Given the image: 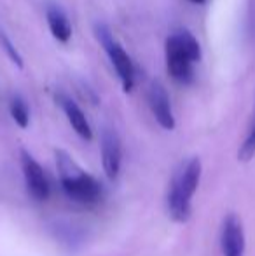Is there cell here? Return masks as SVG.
<instances>
[{
  "label": "cell",
  "mask_w": 255,
  "mask_h": 256,
  "mask_svg": "<svg viewBox=\"0 0 255 256\" xmlns=\"http://www.w3.org/2000/svg\"><path fill=\"white\" fill-rule=\"evenodd\" d=\"M95 35L98 38V42L102 44V48L105 49L109 61L112 63L114 70H116L117 77L121 80L124 92H131L135 89V64H133L131 58L126 52V49L117 42V38L112 35V32L105 26V24H96L95 26Z\"/></svg>",
  "instance_id": "obj_4"
},
{
  "label": "cell",
  "mask_w": 255,
  "mask_h": 256,
  "mask_svg": "<svg viewBox=\"0 0 255 256\" xmlns=\"http://www.w3.org/2000/svg\"><path fill=\"white\" fill-rule=\"evenodd\" d=\"M56 169H58L62 190L68 199L82 206L98 204L103 196V186L95 176L79 168V164L63 150H56Z\"/></svg>",
  "instance_id": "obj_1"
},
{
  "label": "cell",
  "mask_w": 255,
  "mask_h": 256,
  "mask_svg": "<svg viewBox=\"0 0 255 256\" xmlns=\"http://www.w3.org/2000/svg\"><path fill=\"white\" fill-rule=\"evenodd\" d=\"M189 2H194V4H204L206 0H189Z\"/></svg>",
  "instance_id": "obj_14"
},
{
  "label": "cell",
  "mask_w": 255,
  "mask_h": 256,
  "mask_svg": "<svg viewBox=\"0 0 255 256\" xmlns=\"http://www.w3.org/2000/svg\"><path fill=\"white\" fill-rule=\"evenodd\" d=\"M164 58L170 77L178 84H191L194 80V66L201 60V46L187 28L175 30L164 42Z\"/></svg>",
  "instance_id": "obj_3"
},
{
  "label": "cell",
  "mask_w": 255,
  "mask_h": 256,
  "mask_svg": "<svg viewBox=\"0 0 255 256\" xmlns=\"http://www.w3.org/2000/svg\"><path fill=\"white\" fill-rule=\"evenodd\" d=\"M0 46H2L4 52L7 54V58H9L11 63H13L14 66L23 68V58H21V54H20V51H18V48L13 44V40L9 38V35H7L4 30H0Z\"/></svg>",
  "instance_id": "obj_13"
},
{
  "label": "cell",
  "mask_w": 255,
  "mask_h": 256,
  "mask_svg": "<svg viewBox=\"0 0 255 256\" xmlns=\"http://www.w3.org/2000/svg\"><path fill=\"white\" fill-rule=\"evenodd\" d=\"M147 102H149L150 112H152L157 124L163 129H166V131H173L175 126H177V120H175L168 91L161 82H150L149 91H147Z\"/></svg>",
  "instance_id": "obj_6"
},
{
  "label": "cell",
  "mask_w": 255,
  "mask_h": 256,
  "mask_svg": "<svg viewBox=\"0 0 255 256\" xmlns=\"http://www.w3.org/2000/svg\"><path fill=\"white\" fill-rule=\"evenodd\" d=\"M55 98H56V103L60 104V108L63 110L68 124L72 126V129H74L75 132H77L79 138H82L84 142H89V140L93 138V129H91V126H89V120L84 115V112H82V108L79 106L70 96L65 94L62 91L56 92Z\"/></svg>",
  "instance_id": "obj_9"
},
{
  "label": "cell",
  "mask_w": 255,
  "mask_h": 256,
  "mask_svg": "<svg viewBox=\"0 0 255 256\" xmlns=\"http://www.w3.org/2000/svg\"><path fill=\"white\" fill-rule=\"evenodd\" d=\"M255 157V114H253V122L250 126V131L246 134L245 142L241 143L238 150V158L241 162H248Z\"/></svg>",
  "instance_id": "obj_12"
},
{
  "label": "cell",
  "mask_w": 255,
  "mask_h": 256,
  "mask_svg": "<svg viewBox=\"0 0 255 256\" xmlns=\"http://www.w3.org/2000/svg\"><path fill=\"white\" fill-rule=\"evenodd\" d=\"M102 145V164L107 178L116 180L121 172V164H123V146L117 132L110 128H105L102 131L100 138Z\"/></svg>",
  "instance_id": "obj_8"
},
{
  "label": "cell",
  "mask_w": 255,
  "mask_h": 256,
  "mask_svg": "<svg viewBox=\"0 0 255 256\" xmlns=\"http://www.w3.org/2000/svg\"><path fill=\"white\" fill-rule=\"evenodd\" d=\"M46 20L53 37L62 44H67L72 38V23L65 10L58 6H49L46 10Z\"/></svg>",
  "instance_id": "obj_10"
},
{
  "label": "cell",
  "mask_w": 255,
  "mask_h": 256,
  "mask_svg": "<svg viewBox=\"0 0 255 256\" xmlns=\"http://www.w3.org/2000/svg\"><path fill=\"white\" fill-rule=\"evenodd\" d=\"M245 230L236 214H227L220 228V248L224 256H245Z\"/></svg>",
  "instance_id": "obj_7"
},
{
  "label": "cell",
  "mask_w": 255,
  "mask_h": 256,
  "mask_svg": "<svg viewBox=\"0 0 255 256\" xmlns=\"http://www.w3.org/2000/svg\"><path fill=\"white\" fill-rule=\"evenodd\" d=\"M201 180V160L197 157L187 158L178 166L168 190L166 204L171 220L185 223L192 214V197Z\"/></svg>",
  "instance_id": "obj_2"
},
{
  "label": "cell",
  "mask_w": 255,
  "mask_h": 256,
  "mask_svg": "<svg viewBox=\"0 0 255 256\" xmlns=\"http://www.w3.org/2000/svg\"><path fill=\"white\" fill-rule=\"evenodd\" d=\"M9 112L13 120L20 126L21 129H27L30 124V106H28L27 100L20 94H13L9 100Z\"/></svg>",
  "instance_id": "obj_11"
},
{
  "label": "cell",
  "mask_w": 255,
  "mask_h": 256,
  "mask_svg": "<svg viewBox=\"0 0 255 256\" xmlns=\"http://www.w3.org/2000/svg\"><path fill=\"white\" fill-rule=\"evenodd\" d=\"M20 162H21V171H23L25 185H27L28 194L35 200H48L49 196H51V185H49V180L44 168L27 150H21Z\"/></svg>",
  "instance_id": "obj_5"
}]
</instances>
